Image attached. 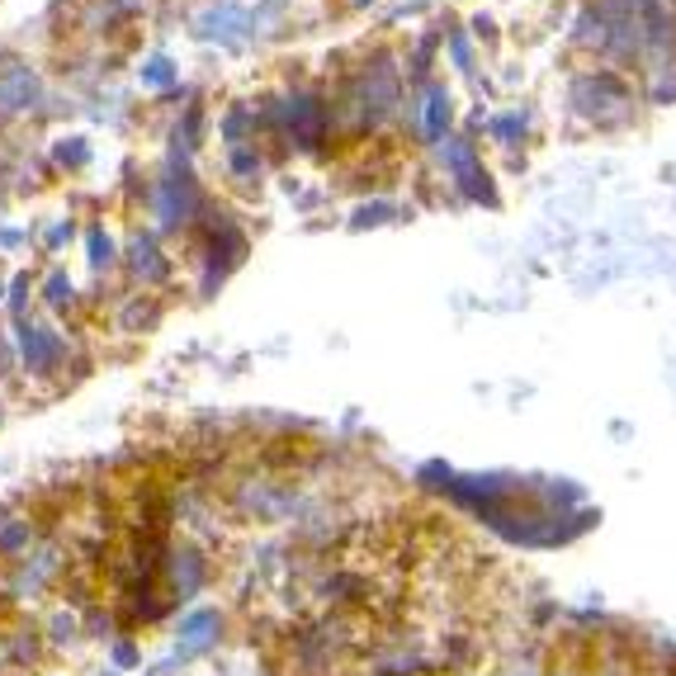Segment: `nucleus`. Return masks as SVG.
Here are the masks:
<instances>
[{
    "label": "nucleus",
    "instance_id": "1",
    "mask_svg": "<svg viewBox=\"0 0 676 676\" xmlns=\"http://www.w3.org/2000/svg\"><path fill=\"white\" fill-rule=\"evenodd\" d=\"M567 104L573 114L586 119L592 129H619L634 119V85L625 81V71L615 66H596V71H577L567 85Z\"/></svg>",
    "mask_w": 676,
    "mask_h": 676
},
{
    "label": "nucleus",
    "instance_id": "27",
    "mask_svg": "<svg viewBox=\"0 0 676 676\" xmlns=\"http://www.w3.org/2000/svg\"><path fill=\"white\" fill-rule=\"evenodd\" d=\"M502 676H549V672H544V657H511Z\"/></svg>",
    "mask_w": 676,
    "mask_h": 676
},
{
    "label": "nucleus",
    "instance_id": "5",
    "mask_svg": "<svg viewBox=\"0 0 676 676\" xmlns=\"http://www.w3.org/2000/svg\"><path fill=\"white\" fill-rule=\"evenodd\" d=\"M213 577H218L213 549L194 544V540L171 544V559H166V567H162V582H166V596L175 601V606H194V596L208 592Z\"/></svg>",
    "mask_w": 676,
    "mask_h": 676
},
{
    "label": "nucleus",
    "instance_id": "30",
    "mask_svg": "<svg viewBox=\"0 0 676 676\" xmlns=\"http://www.w3.org/2000/svg\"><path fill=\"white\" fill-rule=\"evenodd\" d=\"M350 6H373V0H350Z\"/></svg>",
    "mask_w": 676,
    "mask_h": 676
},
{
    "label": "nucleus",
    "instance_id": "4",
    "mask_svg": "<svg viewBox=\"0 0 676 676\" xmlns=\"http://www.w3.org/2000/svg\"><path fill=\"white\" fill-rule=\"evenodd\" d=\"M39 104H48V85L39 66L20 58V52H0V123H20L39 114Z\"/></svg>",
    "mask_w": 676,
    "mask_h": 676
},
{
    "label": "nucleus",
    "instance_id": "15",
    "mask_svg": "<svg viewBox=\"0 0 676 676\" xmlns=\"http://www.w3.org/2000/svg\"><path fill=\"white\" fill-rule=\"evenodd\" d=\"M156 322H162V304L142 294H129V304L119 308V331H152Z\"/></svg>",
    "mask_w": 676,
    "mask_h": 676
},
{
    "label": "nucleus",
    "instance_id": "11",
    "mask_svg": "<svg viewBox=\"0 0 676 676\" xmlns=\"http://www.w3.org/2000/svg\"><path fill=\"white\" fill-rule=\"evenodd\" d=\"M43 625V638H48V653H76L85 644V625H81V611L71 606H48V615L39 619Z\"/></svg>",
    "mask_w": 676,
    "mask_h": 676
},
{
    "label": "nucleus",
    "instance_id": "13",
    "mask_svg": "<svg viewBox=\"0 0 676 676\" xmlns=\"http://www.w3.org/2000/svg\"><path fill=\"white\" fill-rule=\"evenodd\" d=\"M119 260H123V252H119V242H114L110 233H104V223L85 227V265H91L95 275H110Z\"/></svg>",
    "mask_w": 676,
    "mask_h": 676
},
{
    "label": "nucleus",
    "instance_id": "25",
    "mask_svg": "<svg viewBox=\"0 0 676 676\" xmlns=\"http://www.w3.org/2000/svg\"><path fill=\"white\" fill-rule=\"evenodd\" d=\"M71 237H76V223H71V218H58V223H48L43 246H48V252H58V246H66Z\"/></svg>",
    "mask_w": 676,
    "mask_h": 676
},
{
    "label": "nucleus",
    "instance_id": "17",
    "mask_svg": "<svg viewBox=\"0 0 676 676\" xmlns=\"http://www.w3.org/2000/svg\"><path fill=\"white\" fill-rule=\"evenodd\" d=\"M137 76L147 91H175V85H181V66H175L166 52H152V58L137 66Z\"/></svg>",
    "mask_w": 676,
    "mask_h": 676
},
{
    "label": "nucleus",
    "instance_id": "32",
    "mask_svg": "<svg viewBox=\"0 0 676 676\" xmlns=\"http://www.w3.org/2000/svg\"><path fill=\"white\" fill-rule=\"evenodd\" d=\"M110 676H119V672H110Z\"/></svg>",
    "mask_w": 676,
    "mask_h": 676
},
{
    "label": "nucleus",
    "instance_id": "28",
    "mask_svg": "<svg viewBox=\"0 0 676 676\" xmlns=\"http://www.w3.org/2000/svg\"><path fill=\"white\" fill-rule=\"evenodd\" d=\"M473 33H478V39H488V43H492V39H496V24L488 20V14H478V20H473Z\"/></svg>",
    "mask_w": 676,
    "mask_h": 676
},
{
    "label": "nucleus",
    "instance_id": "14",
    "mask_svg": "<svg viewBox=\"0 0 676 676\" xmlns=\"http://www.w3.org/2000/svg\"><path fill=\"white\" fill-rule=\"evenodd\" d=\"M81 625H85V638H95V644H114V638H123L114 601H95L91 611H81Z\"/></svg>",
    "mask_w": 676,
    "mask_h": 676
},
{
    "label": "nucleus",
    "instance_id": "3",
    "mask_svg": "<svg viewBox=\"0 0 676 676\" xmlns=\"http://www.w3.org/2000/svg\"><path fill=\"white\" fill-rule=\"evenodd\" d=\"M440 156V171H444V181H450L459 190V199H469V204H496V185H492V171L483 166V156H478V147L464 137V133H450L436 147Z\"/></svg>",
    "mask_w": 676,
    "mask_h": 676
},
{
    "label": "nucleus",
    "instance_id": "31",
    "mask_svg": "<svg viewBox=\"0 0 676 676\" xmlns=\"http://www.w3.org/2000/svg\"><path fill=\"white\" fill-rule=\"evenodd\" d=\"M0 304H6V284H0Z\"/></svg>",
    "mask_w": 676,
    "mask_h": 676
},
{
    "label": "nucleus",
    "instance_id": "16",
    "mask_svg": "<svg viewBox=\"0 0 676 676\" xmlns=\"http://www.w3.org/2000/svg\"><path fill=\"white\" fill-rule=\"evenodd\" d=\"M227 175H233L237 185H256L260 175H265V152H260V142L227 152Z\"/></svg>",
    "mask_w": 676,
    "mask_h": 676
},
{
    "label": "nucleus",
    "instance_id": "24",
    "mask_svg": "<svg viewBox=\"0 0 676 676\" xmlns=\"http://www.w3.org/2000/svg\"><path fill=\"white\" fill-rule=\"evenodd\" d=\"M20 369V350H14V331H0V383Z\"/></svg>",
    "mask_w": 676,
    "mask_h": 676
},
{
    "label": "nucleus",
    "instance_id": "29",
    "mask_svg": "<svg viewBox=\"0 0 676 676\" xmlns=\"http://www.w3.org/2000/svg\"><path fill=\"white\" fill-rule=\"evenodd\" d=\"M20 242H24V233H14V227H0V246H6V252H14Z\"/></svg>",
    "mask_w": 676,
    "mask_h": 676
},
{
    "label": "nucleus",
    "instance_id": "22",
    "mask_svg": "<svg viewBox=\"0 0 676 676\" xmlns=\"http://www.w3.org/2000/svg\"><path fill=\"white\" fill-rule=\"evenodd\" d=\"M444 52H450V62H454V71H464V76H473V43L464 39L459 29H450L444 33Z\"/></svg>",
    "mask_w": 676,
    "mask_h": 676
},
{
    "label": "nucleus",
    "instance_id": "23",
    "mask_svg": "<svg viewBox=\"0 0 676 676\" xmlns=\"http://www.w3.org/2000/svg\"><path fill=\"white\" fill-rule=\"evenodd\" d=\"M398 218V208L388 204V199H373V204H360L355 208V223L350 227H383V223H393Z\"/></svg>",
    "mask_w": 676,
    "mask_h": 676
},
{
    "label": "nucleus",
    "instance_id": "9",
    "mask_svg": "<svg viewBox=\"0 0 676 676\" xmlns=\"http://www.w3.org/2000/svg\"><path fill=\"white\" fill-rule=\"evenodd\" d=\"M123 270H129V279L137 284V289H156V284L171 279V256L162 252V242H156V233H133L129 246H123Z\"/></svg>",
    "mask_w": 676,
    "mask_h": 676
},
{
    "label": "nucleus",
    "instance_id": "19",
    "mask_svg": "<svg viewBox=\"0 0 676 676\" xmlns=\"http://www.w3.org/2000/svg\"><path fill=\"white\" fill-rule=\"evenodd\" d=\"M52 162H58L62 171H85L91 166V142L85 137H62L58 147H52Z\"/></svg>",
    "mask_w": 676,
    "mask_h": 676
},
{
    "label": "nucleus",
    "instance_id": "7",
    "mask_svg": "<svg viewBox=\"0 0 676 676\" xmlns=\"http://www.w3.org/2000/svg\"><path fill=\"white\" fill-rule=\"evenodd\" d=\"M0 657H6V672H20V676L39 672L52 657L39 619H33V615H14L10 625H0Z\"/></svg>",
    "mask_w": 676,
    "mask_h": 676
},
{
    "label": "nucleus",
    "instance_id": "10",
    "mask_svg": "<svg viewBox=\"0 0 676 676\" xmlns=\"http://www.w3.org/2000/svg\"><path fill=\"white\" fill-rule=\"evenodd\" d=\"M417 110H421V137L431 142V147H440V142L450 137V129H454V95L444 91V81L421 85Z\"/></svg>",
    "mask_w": 676,
    "mask_h": 676
},
{
    "label": "nucleus",
    "instance_id": "12",
    "mask_svg": "<svg viewBox=\"0 0 676 676\" xmlns=\"http://www.w3.org/2000/svg\"><path fill=\"white\" fill-rule=\"evenodd\" d=\"M218 133L227 142V152H233V147H252V142H260L256 110H252V104H233V110L218 119Z\"/></svg>",
    "mask_w": 676,
    "mask_h": 676
},
{
    "label": "nucleus",
    "instance_id": "20",
    "mask_svg": "<svg viewBox=\"0 0 676 676\" xmlns=\"http://www.w3.org/2000/svg\"><path fill=\"white\" fill-rule=\"evenodd\" d=\"M488 133H492V142H496V147H515V142L525 137V114H521V110H511V114H496V119L488 123Z\"/></svg>",
    "mask_w": 676,
    "mask_h": 676
},
{
    "label": "nucleus",
    "instance_id": "21",
    "mask_svg": "<svg viewBox=\"0 0 676 676\" xmlns=\"http://www.w3.org/2000/svg\"><path fill=\"white\" fill-rule=\"evenodd\" d=\"M110 663H114V672H133V667H142V648H137L133 634L114 638V644H110Z\"/></svg>",
    "mask_w": 676,
    "mask_h": 676
},
{
    "label": "nucleus",
    "instance_id": "8",
    "mask_svg": "<svg viewBox=\"0 0 676 676\" xmlns=\"http://www.w3.org/2000/svg\"><path fill=\"white\" fill-rule=\"evenodd\" d=\"M223 644V611L218 606H190L175 625V657L181 663H194Z\"/></svg>",
    "mask_w": 676,
    "mask_h": 676
},
{
    "label": "nucleus",
    "instance_id": "18",
    "mask_svg": "<svg viewBox=\"0 0 676 676\" xmlns=\"http://www.w3.org/2000/svg\"><path fill=\"white\" fill-rule=\"evenodd\" d=\"M43 304H48L52 313L76 308V284H71V275H66V270H52V275L43 279Z\"/></svg>",
    "mask_w": 676,
    "mask_h": 676
},
{
    "label": "nucleus",
    "instance_id": "6",
    "mask_svg": "<svg viewBox=\"0 0 676 676\" xmlns=\"http://www.w3.org/2000/svg\"><path fill=\"white\" fill-rule=\"evenodd\" d=\"M256 33L252 10L237 6V0H208V6L194 14V39L199 43H218V48H242Z\"/></svg>",
    "mask_w": 676,
    "mask_h": 676
},
{
    "label": "nucleus",
    "instance_id": "2",
    "mask_svg": "<svg viewBox=\"0 0 676 676\" xmlns=\"http://www.w3.org/2000/svg\"><path fill=\"white\" fill-rule=\"evenodd\" d=\"M14 350H20V373L29 383L62 379L66 360H71V341L58 327L39 322V317H20V322H14Z\"/></svg>",
    "mask_w": 676,
    "mask_h": 676
},
{
    "label": "nucleus",
    "instance_id": "26",
    "mask_svg": "<svg viewBox=\"0 0 676 676\" xmlns=\"http://www.w3.org/2000/svg\"><path fill=\"white\" fill-rule=\"evenodd\" d=\"M29 289H33L29 275H14V279H10V313H14V322H20V317H29V313H24V298H29Z\"/></svg>",
    "mask_w": 676,
    "mask_h": 676
}]
</instances>
